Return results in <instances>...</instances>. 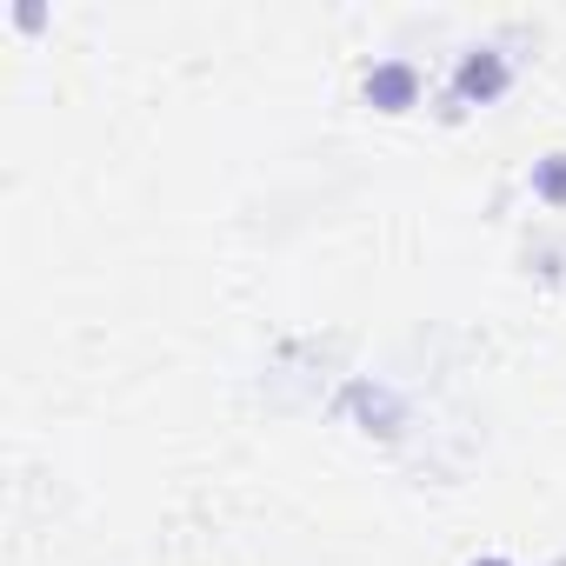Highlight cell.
Returning a JSON list of instances; mask_svg holds the SVG:
<instances>
[{"mask_svg":"<svg viewBox=\"0 0 566 566\" xmlns=\"http://www.w3.org/2000/svg\"><path fill=\"white\" fill-rule=\"evenodd\" d=\"M413 94H420V74H413V67H374V74H367V101L387 107V114L413 107Z\"/></svg>","mask_w":566,"mask_h":566,"instance_id":"6da1fadb","label":"cell"},{"mask_svg":"<svg viewBox=\"0 0 566 566\" xmlns=\"http://www.w3.org/2000/svg\"><path fill=\"white\" fill-rule=\"evenodd\" d=\"M506 87V67L493 61V54H467L460 61V94H480V101H493Z\"/></svg>","mask_w":566,"mask_h":566,"instance_id":"7a4b0ae2","label":"cell"},{"mask_svg":"<svg viewBox=\"0 0 566 566\" xmlns=\"http://www.w3.org/2000/svg\"><path fill=\"white\" fill-rule=\"evenodd\" d=\"M539 187H546V200H566V167H546Z\"/></svg>","mask_w":566,"mask_h":566,"instance_id":"3957f363","label":"cell"},{"mask_svg":"<svg viewBox=\"0 0 566 566\" xmlns=\"http://www.w3.org/2000/svg\"><path fill=\"white\" fill-rule=\"evenodd\" d=\"M480 566H506V559H480Z\"/></svg>","mask_w":566,"mask_h":566,"instance_id":"277c9868","label":"cell"}]
</instances>
